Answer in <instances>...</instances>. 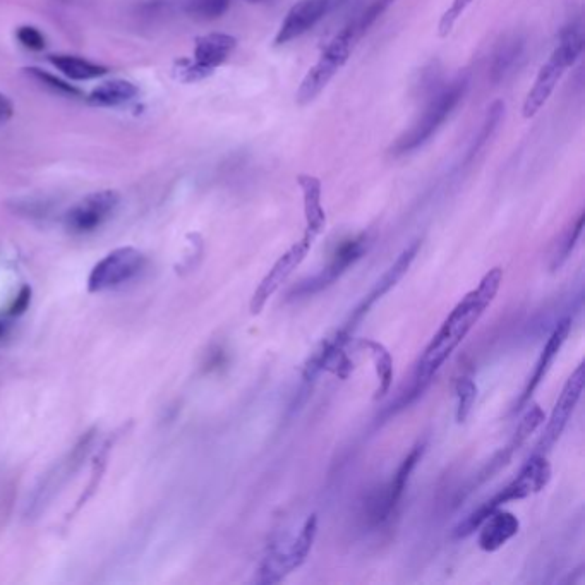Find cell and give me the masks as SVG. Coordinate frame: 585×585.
<instances>
[{"label": "cell", "mask_w": 585, "mask_h": 585, "mask_svg": "<svg viewBox=\"0 0 585 585\" xmlns=\"http://www.w3.org/2000/svg\"><path fill=\"white\" fill-rule=\"evenodd\" d=\"M467 88H469V78L467 76H460L453 83L445 86L429 102L428 107L421 115V119L393 143L392 148H390L392 157H404V155H409L412 151L419 150L421 146L426 145L429 139L435 136L436 131L443 126V122L447 121L448 117L452 115L453 110L457 109V105L465 97Z\"/></svg>", "instance_id": "277c9868"}, {"label": "cell", "mask_w": 585, "mask_h": 585, "mask_svg": "<svg viewBox=\"0 0 585 585\" xmlns=\"http://www.w3.org/2000/svg\"><path fill=\"white\" fill-rule=\"evenodd\" d=\"M455 395H457V411L455 419L457 423L464 424L467 417L471 416L472 407L476 404L477 386L469 376H462L455 381Z\"/></svg>", "instance_id": "d4e9b609"}, {"label": "cell", "mask_w": 585, "mask_h": 585, "mask_svg": "<svg viewBox=\"0 0 585 585\" xmlns=\"http://www.w3.org/2000/svg\"><path fill=\"white\" fill-rule=\"evenodd\" d=\"M16 37L25 49L33 50V52H42L47 47V38L35 26H21L16 31Z\"/></svg>", "instance_id": "1f68e13d"}, {"label": "cell", "mask_w": 585, "mask_h": 585, "mask_svg": "<svg viewBox=\"0 0 585 585\" xmlns=\"http://www.w3.org/2000/svg\"><path fill=\"white\" fill-rule=\"evenodd\" d=\"M251 2H261V0H251Z\"/></svg>", "instance_id": "d590c367"}, {"label": "cell", "mask_w": 585, "mask_h": 585, "mask_svg": "<svg viewBox=\"0 0 585 585\" xmlns=\"http://www.w3.org/2000/svg\"><path fill=\"white\" fill-rule=\"evenodd\" d=\"M421 244L423 242L416 241L409 248L404 249V253L400 254L397 261L383 273V277L376 282V285H374L373 290L366 296V299L357 306L356 311L350 316V320L345 323L344 330L350 333L354 332L357 323L369 313V309L373 308L374 302L380 301L381 297L388 294L395 285L399 284L402 277L407 273V270L411 268L412 261L416 260L417 253L421 249Z\"/></svg>", "instance_id": "9a60e30c"}, {"label": "cell", "mask_w": 585, "mask_h": 585, "mask_svg": "<svg viewBox=\"0 0 585 585\" xmlns=\"http://www.w3.org/2000/svg\"><path fill=\"white\" fill-rule=\"evenodd\" d=\"M350 338H352V333L347 332L344 328H340L333 337L326 338L320 349L316 350L306 362L304 371H302L304 380H314L323 371L335 374L342 380H347L349 374L354 371V362L345 352L347 345L350 344Z\"/></svg>", "instance_id": "7c38bea8"}, {"label": "cell", "mask_w": 585, "mask_h": 585, "mask_svg": "<svg viewBox=\"0 0 585 585\" xmlns=\"http://www.w3.org/2000/svg\"><path fill=\"white\" fill-rule=\"evenodd\" d=\"M477 544L486 553H495L505 544L517 536L520 531V522L513 513L503 512L501 508L489 515L483 524L479 525Z\"/></svg>", "instance_id": "e0dca14e"}, {"label": "cell", "mask_w": 585, "mask_h": 585, "mask_svg": "<svg viewBox=\"0 0 585 585\" xmlns=\"http://www.w3.org/2000/svg\"><path fill=\"white\" fill-rule=\"evenodd\" d=\"M316 534H318V517L313 513V515H309L302 525L301 532L292 541L284 544H273L268 555L261 561L258 582L278 584L289 573L301 567L308 558L309 551L313 548Z\"/></svg>", "instance_id": "8992f818"}, {"label": "cell", "mask_w": 585, "mask_h": 585, "mask_svg": "<svg viewBox=\"0 0 585 585\" xmlns=\"http://www.w3.org/2000/svg\"><path fill=\"white\" fill-rule=\"evenodd\" d=\"M522 52H524V40L522 38H505L496 47L495 54H493V61H491V67H489L491 81L500 83L501 79L507 78V74L515 67Z\"/></svg>", "instance_id": "603a6c76"}, {"label": "cell", "mask_w": 585, "mask_h": 585, "mask_svg": "<svg viewBox=\"0 0 585 585\" xmlns=\"http://www.w3.org/2000/svg\"><path fill=\"white\" fill-rule=\"evenodd\" d=\"M570 330H572V320H570V318L561 320L560 323L555 326V330L551 332L548 342L544 345L543 352H541V356H539V361L536 362L534 373L531 374L529 383L525 386L524 393H522L519 404H517V409H522V407L531 400L532 395H534V392H536L539 385H541V381L546 378V374H548L549 369L553 366V362H555L556 357L560 354V350L563 349V345L567 342Z\"/></svg>", "instance_id": "2e32d148"}, {"label": "cell", "mask_w": 585, "mask_h": 585, "mask_svg": "<svg viewBox=\"0 0 585 585\" xmlns=\"http://www.w3.org/2000/svg\"><path fill=\"white\" fill-rule=\"evenodd\" d=\"M25 73L30 76L31 79L38 81L40 85L49 88V90L59 93V95H66V97L76 98L83 97V91L76 88V86L69 85L64 79L57 78L54 74L47 73L43 69L38 67H26Z\"/></svg>", "instance_id": "83f0119b"}, {"label": "cell", "mask_w": 585, "mask_h": 585, "mask_svg": "<svg viewBox=\"0 0 585 585\" xmlns=\"http://www.w3.org/2000/svg\"><path fill=\"white\" fill-rule=\"evenodd\" d=\"M584 222L585 213L580 212L579 217L575 218V222L568 227L567 232L561 237V242L558 244V249H556L555 261H553V270L560 268L570 258V254H572L573 249L577 246V242H579L580 236H582Z\"/></svg>", "instance_id": "4316f807"}, {"label": "cell", "mask_w": 585, "mask_h": 585, "mask_svg": "<svg viewBox=\"0 0 585 585\" xmlns=\"http://www.w3.org/2000/svg\"><path fill=\"white\" fill-rule=\"evenodd\" d=\"M49 61L57 67L64 76L74 81H90V79L102 78L109 73L110 69L102 64L86 61L83 57L76 55H50Z\"/></svg>", "instance_id": "44dd1931"}, {"label": "cell", "mask_w": 585, "mask_h": 585, "mask_svg": "<svg viewBox=\"0 0 585 585\" xmlns=\"http://www.w3.org/2000/svg\"><path fill=\"white\" fill-rule=\"evenodd\" d=\"M503 112H505V103L500 102V100L489 107L488 114L484 117L483 126H481L479 133L472 141L471 148L467 150V155L464 158L465 165L471 163L477 157V153L483 150L486 143H488V139H491V136L495 134L496 129L500 126L501 119H503Z\"/></svg>", "instance_id": "cb8c5ba5"}, {"label": "cell", "mask_w": 585, "mask_h": 585, "mask_svg": "<svg viewBox=\"0 0 585 585\" xmlns=\"http://www.w3.org/2000/svg\"><path fill=\"white\" fill-rule=\"evenodd\" d=\"M340 4H342V0H301V2H297L296 6L290 7L289 13L278 28L275 45H285V43L302 37L304 33L313 30L321 19L326 18Z\"/></svg>", "instance_id": "5bb4252c"}, {"label": "cell", "mask_w": 585, "mask_h": 585, "mask_svg": "<svg viewBox=\"0 0 585 585\" xmlns=\"http://www.w3.org/2000/svg\"><path fill=\"white\" fill-rule=\"evenodd\" d=\"M145 265V254L138 249H115L93 266L88 277V290L91 294H98L103 290L115 289L133 280Z\"/></svg>", "instance_id": "ba28073f"}, {"label": "cell", "mask_w": 585, "mask_h": 585, "mask_svg": "<svg viewBox=\"0 0 585 585\" xmlns=\"http://www.w3.org/2000/svg\"><path fill=\"white\" fill-rule=\"evenodd\" d=\"M549 479H551V465L548 459L541 453H534L531 459L525 462L519 476L515 477L512 483L474 510L464 522H460L459 527L455 529V536H471L472 532H476L479 525L483 524L495 510L507 505L510 501L524 500L527 496L536 495L541 489L546 488Z\"/></svg>", "instance_id": "3957f363"}, {"label": "cell", "mask_w": 585, "mask_h": 585, "mask_svg": "<svg viewBox=\"0 0 585 585\" xmlns=\"http://www.w3.org/2000/svg\"><path fill=\"white\" fill-rule=\"evenodd\" d=\"M544 423V412L539 405H532L529 411L525 412L522 421L517 426V431L513 435L512 441H510V447L513 450H519V447L524 445V441L536 431L541 424Z\"/></svg>", "instance_id": "f1b7e54d"}, {"label": "cell", "mask_w": 585, "mask_h": 585, "mask_svg": "<svg viewBox=\"0 0 585 585\" xmlns=\"http://www.w3.org/2000/svg\"><path fill=\"white\" fill-rule=\"evenodd\" d=\"M2 335H4V325L0 323V337H2Z\"/></svg>", "instance_id": "e575fe53"}, {"label": "cell", "mask_w": 585, "mask_h": 585, "mask_svg": "<svg viewBox=\"0 0 585 585\" xmlns=\"http://www.w3.org/2000/svg\"><path fill=\"white\" fill-rule=\"evenodd\" d=\"M237 38L227 33H208L196 38L193 61H177L179 78L186 83H196L215 73V69L229 61L236 50Z\"/></svg>", "instance_id": "52a82bcc"}, {"label": "cell", "mask_w": 585, "mask_h": 585, "mask_svg": "<svg viewBox=\"0 0 585 585\" xmlns=\"http://www.w3.org/2000/svg\"><path fill=\"white\" fill-rule=\"evenodd\" d=\"M119 201H121V196L112 189L88 194L66 213V218H64L66 229L78 236L100 229L114 215Z\"/></svg>", "instance_id": "9c48e42d"}, {"label": "cell", "mask_w": 585, "mask_h": 585, "mask_svg": "<svg viewBox=\"0 0 585 585\" xmlns=\"http://www.w3.org/2000/svg\"><path fill=\"white\" fill-rule=\"evenodd\" d=\"M395 2L397 0H374L373 4L361 14V18L354 21L359 35L362 37L385 14L386 9L395 4Z\"/></svg>", "instance_id": "4dcf8cb0"}, {"label": "cell", "mask_w": 585, "mask_h": 585, "mask_svg": "<svg viewBox=\"0 0 585 585\" xmlns=\"http://www.w3.org/2000/svg\"><path fill=\"white\" fill-rule=\"evenodd\" d=\"M423 445H417L414 450H412L407 457H405L404 462L400 464L399 471L395 472V476H393L392 483L388 486V491H386L385 498H383V505H381V519H386V517H390V513L397 508L399 505V501L402 500V495H404L405 488H407V483H409V479H411V474L414 469H416L417 462L421 460L423 457Z\"/></svg>", "instance_id": "d6986e66"}, {"label": "cell", "mask_w": 585, "mask_h": 585, "mask_svg": "<svg viewBox=\"0 0 585 585\" xmlns=\"http://www.w3.org/2000/svg\"><path fill=\"white\" fill-rule=\"evenodd\" d=\"M14 114V105L6 95L0 93V124H6Z\"/></svg>", "instance_id": "836d02e7"}, {"label": "cell", "mask_w": 585, "mask_h": 585, "mask_svg": "<svg viewBox=\"0 0 585 585\" xmlns=\"http://www.w3.org/2000/svg\"><path fill=\"white\" fill-rule=\"evenodd\" d=\"M31 301V289L30 287H23L21 290V294H19L18 299L14 302L13 308H11V314L13 316H18V314L25 313L26 308H28V304Z\"/></svg>", "instance_id": "d6a6232c"}, {"label": "cell", "mask_w": 585, "mask_h": 585, "mask_svg": "<svg viewBox=\"0 0 585 585\" xmlns=\"http://www.w3.org/2000/svg\"><path fill=\"white\" fill-rule=\"evenodd\" d=\"M582 52H584L582 26L579 23H572L561 31L560 43L556 45L553 54L549 55L548 61L544 62V66L539 69L534 86L527 93L522 107L525 119H532L543 109L544 103L548 102L551 93L555 91L558 81L567 73V69L579 61Z\"/></svg>", "instance_id": "7a4b0ae2"}, {"label": "cell", "mask_w": 585, "mask_h": 585, "mask_svg": "<svg viewBox=\"0 0 585 585\" xmlns=\"http://www.w3.org/2000/svg\"><path fill=\"white\" fill-rule=\"evenodd\" d=\"M297 184L301 187L302 203H304V218H306L304 236L316 241L326 227L325 208L321 203V181L314 175L301 174L297 177Z\"/></svg>", "instance_id": "ac0fdd59"}, {"label": "cell", "mask_w": 585, "mask_h": 585, "mask_svg": "<svg viewBox=\"0 0 585 585\" xmlns=\"http://www.w3.org/2000/svg\"><path fill=\"white\" fill-rule=\"evenodd\" d=\"M230 0H187L186 13L200 21H215L229 11Z\"/></svg>", "instance_id": "484cf974"}, {"label": "cell", "mask_w": 585, "mask_h": 585, "mask_svg": "<svg viewBox=\"0 0 585 585\" xmlns=\"http://www.w3.org/2000/svg\"><path fill=\"white\" fill-rule=\"evenodd\" d=\"M584 385L585 366L584 362H582L563 386L560 397L556 400L553 412H551V417H549L548 424H546V429H544L543 438L537 443L536 453L544 455V453L555 447L556 441L560 440V436L563 435V431L567 428L575 407L579 404L582 392H584Z\"/></svg>", "instance_id": "30bf717a"}, {"label": "cell", "mask_w": 585, "mask_h": 585, "mask_svg": "<svg viewBox=\"0 0 585 585\" xmlns=\"http://www.w3.org/2000/svg\"><path fill=\"white\" fill-rule=\"evenodd\" d=\"M501 282H503V270L500 266H496L484 275L476 289L471 290L453 308L452 313L448 314L447 320L441 323L440 330L435 333V337L431 338L428 347L424 349L423 356L417 361L409 392L402 397L404 407L426 392V388L431 385V381L440 371L441 366L450 359L455 349L464 342L465 337L477 325V321L481 320L484 311L491 306V302L495 301V297L500 292Z\"/></svg>", "instance_id": "6da1fadb"}, {"label": "cell", "mask_w": 585, "mask_h": 585, "mask_svg": "<svg viewBox=\"0 0 585 585\" xmlns=\"http://www.w3.org/2000/svg\"><path fill=\"white\" fill-rule=\"evenodd\" d=\"M138 86L126 79H112L91 91L88 102L95 107H119L138 97Z\"/></svg>", "instance_id": "ffe728a7"}, {"label": "cell", "mask_w": 585, "mask_h": 585, "mask_svg": "<svg viewBox=\"0 0 585 585\" xmlns=\"http://www.w3.org/2000/svg\"><path fill=\"white\" fill-rule=\"evenodd\" d=\"M368 236L354 237L347 239L338 246L337 251L333 254L330 265L323 268L316 277L309 278L308 282H302L290 297L313 296L316 292L330 287V285L342 277L349 266L354 265L357 260H361L362 254L368 251Z\"/></svg>", "instance_id": "4fadbf2b"}, {"label": "cell", "mask_w": 585, "mask_h": 585, "mask_svg": "<svg viewBox=\"0 0 585 585\" xmlns=\"http://www.w3.org/2000/svg\"><path fill=\"white\" fill-rule=\"evenodd\" d=\"M474 0H452V4L448 6L447 11L441 14L440 23H438V35L441 38H447L452 33L453 28L457 25L465 11L469 9Z\"/></svg>", "instance_id": "f546056e"}, {"label": "cell", "mask_w": 585, "mask_h": 585, "mask_svg": "<svg viewBox=\"0 0 585 585\" xmlns=\"http://www.w3.org/2000/svg\"><path fill=\"white\" fill-rule=\"evenodd\" d=\"M362 349L368 352L374 362L376 369V378H378V388L374 392V400L383 399L386 393L390 392L393 381V359L392 354L385 349V345L378 344L374 340H361L359 342Z\"/></svg>", "instance_id": "7402d4cb"}, {"label": "cell", "mask_w": 585, "mask_h": 585, "mask_svg": "<svg viewBox=\"0 0 585 585\" xmlns=\"http://www.w3.org/2000/svg\"><path fill=\"white\" fill-rule=\"evenodd\" d=\"M359 38L361 35L357 31L356 23H350L338 33L337 37L333 38L332 42L326 45L320 59L309 69L308 74L302 79L299 90H297L296 100L299 105H309V103L314 102L321 91L330 85V81L349 61L350 54L356 47Z\"/></svg>", "instance_id": "5b68a950"}, {"label": "cell", "mask_w": 585, "mask_h": 585, "mask_svg": "<svg viewBox=\"0 0 585 585\" xmlns=\"http://www.w3.org/2000/svg\"><path fill=\"white\" fill-rule=\"evenodd\" d=\"M313 244V239L302 236L301 241L296 242L287 253L282 254L278 258L272 270L266 273V277L261 280L258 289L254 290L251 302H249V311H251V314L258 316L265 309L266 302L272 299L273 294L284 285L285 280L292 275V272L296 270L297 266L306 260V256H308L309 251L313 248Z\"/></svg>", "instance_id": "8fae6325"}]
</instances>
